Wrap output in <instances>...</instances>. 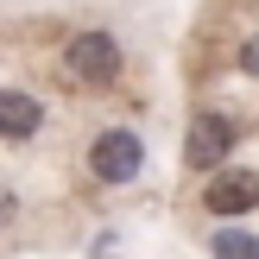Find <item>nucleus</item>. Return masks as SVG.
Masks as SVG:
<instances>
[{"instance_id": "nucleus-7", "label": "nucleus", "mask_w": 259, "mask_h": 259, "mask_svg": "<svg viewBox=\"0 0 259 259\" xmlns=\"http://www.w3.org/2000/svg\"><path fill=\"white\" fill-rule=\"evenodd\" d=\"M240 70L259 76V38H247V45H240Z\"/></svg>"}, {"instance_id": "nucleus-6", "label": "nucleus", "mask_w": 259, "mask_h": 259, "mask_svg": "<svg viewBox=\"0 0 259 259\" xmlns=\"http://www.w3.org/2000/svg\"><path fill=\"white\" fill-rule=\"evenodd\" d=\"M209 247H215V259H259V240H253V234H240V228H222Z\"/></svg>"}, {"instance_id": "nucleus-5", "label": "nucleus", "mask_w": 259, "mask_h": 259, "mask_svg": "<svg viewBox=\"0 0 259 259\" xmlns=\"http://www.w3.org/2000/svg\"><path fill=\"white\" fill-rule=\"evenodd\" d=\"M45 126V108L25 89H0V139H32Z\"/></svg>"}, {"instance_id": "nucleus-4", "label": "nucleus", "mask_w": 259, "mask_h": 259, "mask_svg": "<svg viewBox=\"0 0 259 259\" xmlns=\"http://www.w3.org/2000/svg\"><path fill=\"white\" fill-rule=\"evenodd\" d=\"M202 202H209V215H247V209H259V171H222L209 190H202Z\"/></svg>"}, {"instance_id": "nucleus-3", "label": "nucleus", "mask_w": 259, "mask_h": 259, "mask_svg": "<svg viewBox=\"0 0 259 259\" xmlns=\"http://www.w3.org/2000/svg\"><path fill=\"white\" fill-rule=\"evenodd\" d=\"M228 152H234V120L228 114H196L184 133V164L190 171H215Z\"/></svg>"}, {"instance_id": "nucleus-2", "label": "nucleus", "mask_w": 259, "mask_h": 259, "mask_svg": "<svg viewBox=\"0 0 259 259\" xmlns=\"http://www.w3.org/2000/svg\"><path fill=\"white\" fill-rule=\"evenodd\" d=\"M139 164H146L139 133H126V126L95 133V146H89V171H95L101 184H126V177H139Z\"/></svg>"}, {"instance_id": "nucleus-1", "label": "nucleus", "mask_w": 259, "mask_h": 259, "mask_svg": "<svg viewBox=\"0 0 259 259\" xmlns=\"http://www.w3.org/2000/svg\"><path fill=\"white\" fill-rule=\"evenodd\" d=\"M63 70H70L76 82H89V89H108L114 76H120V45H114V32H76L70 45H63Z\"/></svg>"}]
</instances>
